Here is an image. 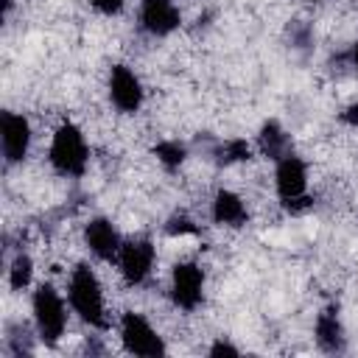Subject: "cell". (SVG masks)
I'll return each instance as SVG.
<instances>
[{"instance_id": "obj_1", "label": "cell", "mask_w": 358, "mask_h": 358, "mask_svg": "<svg viewBox=\"0 0 358 358\" xmlns=\"http://www.w3.org/2000/svg\"><path fill=\"white\" fill-rule=\"evenodd\" d=\"M67 299H70L73 313H78V319H81V322H87L90 327L103 330V327L109 324L101 280H98V274H95L87 263H78V266L70 271Z\"/></svg>"}, {"instance_id": "obj_2", "label": "cell", "mask_w": 358, "mask_h": 358, "mask_svg": "<svg viewBox=\"0 0 358 358\" xmlns=\"http://www.w3.org/2000/svg\"><path fill=\"white\" fill-rule=\"evenodd\" d=\"M48 159H50L53 171H59L62 176H81L90 162V145L84 140V131L76 123L64 120L53 131Z\"/></svg>"}, {"instance_id": "obj_3", "label": "cell", "mask_w": 358, "mask_h": 358, "mask_svg": "<svg viewBox=\"0 0 358 358\" xmlns=\"http://www.w3.org/2000/svg\"><path fill=\"white\" fill-rule=\"evenodd\" d=\"M274 187H277V196H280L285 210H291V213L308 210L310 196H308V165H305V159L296 157L294 151L280 157L277 168H274Z\"/></svg>"}, {"instance_id": "obj_4", "label": "cell", "mask_w": 358, "mask_h": 358, "mask_svg": "<svg viewBox=\"0 0 358 358\" xmlns=\"http://www.w3.org/2000/svg\"><path fill=\"white\" fill-rule=\"evenodd\" d=\"M31 310H34V324L39 338L45 344H56L67 330V308L62 294L50 282H42L31 296Z\"/></svg>"}, {"instance_id": "obj_5", "label": "cell", "mask_w": 358, "mask_h": 358, "mask_svg": "<svg viewBox=\"0 0 358 358\" xmlns=\"http://www.w3.org/2000/svg\"><path fill=\"white\" fill-rule=\"evenodd\" d=\"M120 341L123 350L131 355H143V358H157L165 352V341L162 336L154 330V324L137 313V310H126L120 316Z\"/></svg>"}, {"instance_id": "obj_6", "label": "cell", "mask_w": 358, "mask_h": 358, "mask_svg": "<svg viewBox=\"0 0 358 358\" xmlns=\"http://www.w3.org/2000/svg\"><path fill=\"white\" fill-rule=\"evenodd\" d=\"M171 299L182 310H196L204 299V271L193 260H182L171 271Z\"/></svg>"}, {"instance_id": "obj_7", "label": "cell", "mask_w": 358, "mask_h": 358, "mask_svg": "<svg viewBox=\"0 0 358 358\" xmlns=\"http://www.w3.org/2000/svg\"><path fill=\"white\" fill-rule=\"evenodd\" d=\"M154 257H157V252L148 238H131V241H123V246L117 252V268L129 285H140L148 280V274L154 268Z\"/></svg>"}, {"instance_id": "obj_8", "label": "cell", "mask_w": 358, "mask_h": 358, "mask_svg": "<svg viewBox=\"0 0 358 358\" xmlns=\"http://www.w3.org/2000/svg\"><path fill=\"white\" fill-rule=\"evenodd\" d=\"M143 84L137 78L134 70H129L126 64H115L109 70V101L117 112L123 115H134L140 106H143Z\"/></svg>"}, {"instance_id": "obj_9", "label": "cell", "mask_w": 358, "mask_h": 358, "mask_svg": "<svg viewBox=\"0 0 358 358\" xmlns=\"http://www.w3.org/2000/svg\"><path fill=\"white\" fill-rule=\"evenodd\" d=\"M0 145L8 165H17L28 157L31 148V123L20 112H3L0 117Z\"/></svg>"}, {"instance_id": "obj_10", "label": "cell", "mask_w": 358, "mask_h": 358, "mask_svg": "<svg viewBox=\"0 0 358 358\" xmlns=\"http://www.w3.org/2000/svg\"><path fill=\"white\" fill-rule=\"evenodd\" d=\"M84 243L98 260H117V252L123 246V238L117 227L109 218H90L84 227Z\"/></svg>"}, {"instance_id": "obj_11", "label": "cell", "mask_w": 358, "mask_h": 358, "mask_svg": "<svg viewBox=\"0 0 358 358\" xmlns=\"http://www.w3.org/2000/svg\"><path fill=\"white\" fill-rule=\"evenodd\" d=\"M182 14L173 0H140V25L151 36H168L179 28Z\"/></svg>"}, {"instance_id": "obj_12", "label": "cell", "mask_w": 358, "mask_h": 358, "mask_svg": "<svg viewBox=\"0 0 358 358\" xmlns=\"http://www.w3.org/2000/svg\"><path fill=\"white\" fill-rule=\"evenodd\" d=\"M210 215L218 227H243L246 218H249V210L243 204V199L235 193V190H218L213 196V207H210Z\"/></svg>"}, {"instance_id": "obj_13", "label": "cell", "mask_w": 358, "mask_h": 358, "mask_svg": "<svg viewBox=\"0 0 358 358\" xmlns=\"http://www.w3.org/2000/svg\"><path fill=\"white\" fill-rule=\"evenodd\" d=\"M313 336H316V344L324 350V352H341L344 350V324L338 319V308H324L319 316H316V324H313Z\"/></svg>"}, {"instance_id": "obj_14", "label": "cell", "mask_w": 358, "mask_h": 358, "mask_svg": "<svg viewBox=\"0 0 358 358\" xmlns=\"http://www.w3.org/2000/svg\"><path fill=\"white\" fill-rule=\"evenodd\" d=\"M257 143H260V151L266 157H271L274 162L288 154V134H285V129L277 120H266L263 123V129L257 134Z\"/></svg>"}, {"instance_id": "obj_15", "label": "cell", "mask_w": 358, "mask_h": 358, "mask_svg": "<svg viewBox=\"0 0 358 358\" xmlns=\"http://www.w3.org/2000/svg\"><path fill=\"white\" fill-rule=\"evenodd\" d=\"M154 157L168 168V171H176L185 159H187V148L179 143V140H162L154 145Z\"/></svg>"}, {"instance_id": "obj_16", "label": "cell", "mask_w": 358, "mask_h": 358, "mask_svg": "<svg viewBox=\"0 0 358 358\" xmlns=\"http://www.w3.org/2000/svg\"><path fill=\"white\" fill-rule=\"evenodd\" d=\"M31 280H34V260L28 255H17L11 260V266H8V285H11V291L28 288Z\"/></svg>"}, {"instance_id": "obj_17", "label": "cell", "mask_w": 358, "mask_h": 358, "mask_svg": "<svg viewBox=\"0 0 358 358\" xmlns=\"http://www.w3.org/2000/svg\"><path fill=\"white\" fill-rule=\"evenodd\" d=\"M252 157V148L246 140H227L221 148H218V162L224 165H232V162H243Z\"/></svg>"}, {"instance_id": "obj_18", "label": "cell", "mask_w": 358, "mask_h": 358, "mask_svg": "<svg viewBox=\"0 0 358 358\" xmlns=\"http://www.w3.org/2000/svg\"><path fill=\"white\" fill-rule=\"evenodd\" d=\"M165 232L168 235H196L199 232V227H196V221L193 218H187V215H171L168 218V224H165Z\"/></svg>"}, {"instance_id": "obj_19", "label": "cell", "mask_w": 358, "mask_h": 358, "mask_svg": "<svg viewBox=\"0 0 358 358\" xmlns=\"http://www.w3.org/2000/svg\"><path fill=\"white\" fill-rule=\"evenodd\" d=\"M90 6H92L98 14H103V17H115V14L123 11L126 0H90Z\"/></svg>"}, {"instance_id": "obj_20", "label": "cell", "mask_w": 358, "mask_h": 358, "mask_svg": "<svg viewBox=\"0 0 358 358\" xmlns=\"http://www.w3.org/2000/svg\"><path fill=\"white\" fill-rule=\"evenodd\" d=\"M241 350L235 347V344H229V341H224V338H218L213 347H210V355H215V358H221V355H238Z\"/></svg>"}, {"instance_id": "obj_21", "label": "cell", "mask_w": 358, "mask_h": 358, "mask_svg": "<svg viewBox=\"0 0 358 358\" xmlns=\"http://www.w3.org/2000/svg\"><path fill=\"white\" fill-rule=\"evenodd\" d=\"M341 120H344L347 126H355V129H358V101H355V103H350V106L341 112Z\"/></svg>"}, {"instance_id": "obj_22", "label": "cell", "mask_w": 358, "mask_h": 358, "mask_svg": "<svg viewBox=\"0 0 358 358\" xmlns=\"http://www.w3.org/2000/svg\"><path fill=\"white\" fill-rule=\"evenodd\" d=\"M350 62H352V67L358 70V42H352V48H350Z\"/></svg>"}, {"instance_id": "obj_23", "label": "cell", "mask_w": 358, "mask_h": 358, "mask_svg": "<svg viewBox=\"0 0 358 358\" xmlns=\"http://www.w3.org/2000/svg\"><path fill=\"white\" fill-rule=\"evenodd\" d=\"M305 3H322V0H305Z\"/></svg>"}]
</instances>
